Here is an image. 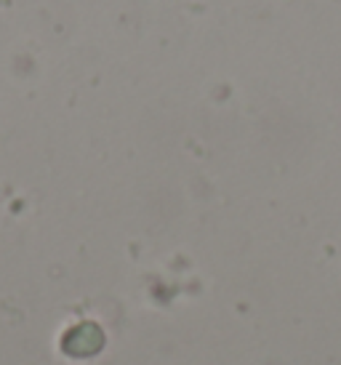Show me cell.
Returning a JSON list of instances; mask_svg holds the SVG:
<instances>
[{"instance_id": "cell-1", "label": "cell", "mask_w": 341, "mask_h": 365, "mask_svg": "<svg viewBox=\"0 0 341 365\" xmlns=\"http://www.w3.org/2000/svg\"><path fill=\"white\" fill-rule=\"evenodd\" d=\"M101 346V334L96 325H81V328H75V331H70V336L64 339V349L70 352V355H93V352H99Z\"/></svg>"}]
</instances>
